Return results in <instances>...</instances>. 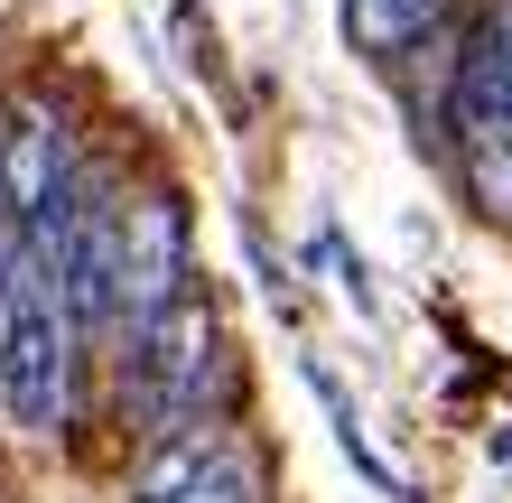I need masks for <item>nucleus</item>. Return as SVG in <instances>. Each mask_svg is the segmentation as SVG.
I'll use <instances>...</instances> for the list:
<instances>
[{"mask_svg": "<svg viewBox=\"0 0 512 503\" xmlns=\"http://www.w3.org/2000/svg\"><path fill=\"white\" fill-rule=\"evenodd\" d=\"M447 140H512V0L466 28V56L447 75Z\"/></svg>", "mask_w": 512, "mask_h": 503, "instance_id": "4", "label": "nucleus"}, {"mask_svg": "<svg viewBox=\"0 0 512 503\" xmlns=\"http://www.w3.org/2000/svg\"><path fill=\"white\" fill-rule=\"evenodd\" d=\"M494 457H503V466H512V429H503V438H494Z\"/></svg>", "mask_w": 512, "mask_h": 503, "instance_id": "7", "label": "nucleus"}, {"mask_svg": "<svg viewBox=\"0 0 512 503\" xmlns=\"http://www.w3.org/2000/svg\"><path fill=\"white\" fill-rule=\"evenodd\" d=\"M345 10V38L373 56V66H401L410 47H429L447 28V0H336Z\"/></svg>", "mask_w": 512, "mask_h": 503, "instance_id": "5", "label": "nucleus"}, {"mask_svg": "<svg viewBox=\"0 0 512 503\" xmlns=\"http://www.w3.org/2000/svg\"><path fill=\"white\" fill-rule=\"evenodd\" d=\"M457 187H466L475 215L512 224V140H466L457 150Z\"/></svg>", "mask_w": 512, "mask_h": 503, "instance_id": "6", "label": "nucleus"}, {"mask_svg": "<svg viewBox=\"0 0 512 503\" xmlns=\"http://www.w3.org/2000/svg\"><path fill=\"white\" fill-rule=\"evenodd\" d=\"M75 317L56 299V271L38 252L19 261L10 299H0V410H10L19 438H56L75 410Z\"/></svg>", "mask_w": 512, "mask_h": 503, "instance_id": "1", "label": "nucleus"}, {"mask_svg": "<svg viewBox=\"0 0 512 503\" xmlns=\"http://www.w3.org/2000/svg\"><path fill=\"white\" fill-rule=\"evenodd\" d=\"M131 503H261V457L224 410L187 420V429H159V438H140Z\"/></svg>", "mask_w": 512, "mask_h": 503, "instance_id": "2", "label": "nucleus"}, {"mask_svg": "<svg viewBox=\"0 0 512 503\" xmlns=\"http://www.w3.org/2000/svg\"><path fill=\"white\" fill-rule=\"evenodd\" d=\"M187 289H196V215H187V196L177 187H131L122 196V327L177 308Z\"/></svg>", "mask_w": 512, "mask_h": 503, "instance_id": "3", "label": "nucleus"}]
</instances>
